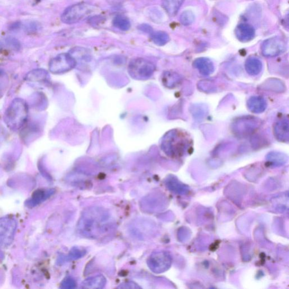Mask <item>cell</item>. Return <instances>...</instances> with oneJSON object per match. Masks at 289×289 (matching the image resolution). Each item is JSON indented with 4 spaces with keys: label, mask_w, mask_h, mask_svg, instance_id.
I'll use <instances>...</instances> for the list:
<instances>
[{
    "label": "cell",
    "mask_w": 289,
    "mask_h": 289,
    "mask_svg": "<svg viewBox=\"0 0 289 289\" xmlns=\"http://www.w3.org/2000/svg\"><path fill=\"white\" fill-rule=\"evenodd\" d=\"M110 213L100 207L86 209L78 221L77 230L82 237L96 239L109 232L114 227Z\"/></svg>",
    "instance_id": "1"
},
{
    "label": "cell",
    "mask_w": 289,
    "mask_h": 289,
    "mask_svg": "<svg viewBox=\"0 0 289 289\" xmlns=\"http://www.w3.org/2000/svg\"><path fill=\"white\" fill-rule=\"evenodd\" d=\"M191 140L187 134L179 130H173L165 136L163 148L168 154L178 156L187 151L191 147Z\"/></svg>",
    "instance_id": "2"
},
{
    "label": "cell",
    "mask_w": 289,
    "mask_h": 289,
    "mask_svg": "<svg viewBox=\"0 0 289 289\" xmlns=\"http://www.w3.org/2000/svg\"><path fill=\"white\" fill-rule=\"evenodd\" d=\"M93 7L89 4L80 3L69 6L61 15L62 22L66 24H73L80 21L91 14Z\"/></svg>",
    "instance_id": "3"
},
{
    "label": "cell",
    "mask_w": 289,
    "mask_h": 289,
    "mask_svg": "<svg viewBox=\"0 0 289 289\" xmlns=\"http://www.w3.org/2000/svg\"><path fill=\"white\" fill-rule=\"evenodd\" d=\"M17 222L12 217L0 218V247L10 246L14 238Z\"/></svg>",
    "instance_id": "4"
},
{
    "label": "cell",
    "mask_w": 289,
    "mask_h": 289,
    "mask_svg": "<svg viewBox=\"0 0 289 289\" xmlns=\"http://www.w3.org/2000/svg\"><path fill=\"white\" fill-rule=\"evenodd\" d=\"M27 107L23 101L14 102L6 114L8 125L14 128L21 126L27 117Z\"/></svg>",
    "instance_id": "5"
},
{
    "label": "cell",
    "mask_w": 289,
    "mask_h": 289,
    "mask_svg": "<svg viewBox=\"0 0 289 289\" xmlns=\"http://www.w3.org/2000/svg\"><path fill=\"white\" fill-rule=\"evenodd\" d=\"M286 41L276 37L264 41L262 47V53L266 57L279 56L286 51Z\"/></svg>",
    "instance_id": "6"
},
{
    "label": "cell",
    "mask_w": 289,
    "mask_h": 289,
    "mask_svg": "<svg viewBox=\"0 0 289 289\" xmlns=\"http://www.w3.org/2000/svg\"><path fill=\"white\" fill-rule=\"evenodd\" d=\"M260 125L258 119L246 117L234 122L233 130L234 133L238 135H248L257 130Z\"/></svg>",
    "instance_id": "7"
},
{
    "label": "cell",
    "mask_w": 289,
    "mask_h": 289,
    "mask_svg": "<svg viewBox=\"0 0 289 289\" xmlns=\"http://www.w3.org/2000/svg\"><path fill=\"white\" fill-rule=\"evenodd\" d=\"M169 258L163 252H156L148 258L147 264L148 268L155 273H160L166 270L169 266Z\"/></svg>",
    "instance_id": "8"
},
{
    "label": "cell",
    "mask_w": 289,
    "mask_h": 289,
    "mask_svg": "<svg viewBox=\"0 0 289 289\" xmlns=\"http://www.w3.org/2000/svg\"><path fill=\"white\" fill-rule=\"evenodd\" d=\"M75 61L68 54H61L52 60L50 64L53 72H63L72 68L75 65Z\"/></svg>",
    "instance_id": "9"
},
{
    "label": "cell",
    "mask_w": 289,
    "mask_h": 289,
    "mask_svg": "<svg viewBox=\"0 0 289 289\" xmlns=\"http://www.w3.org/2000/svg\"><path fill=\"white\" fill-rule=\"evenodd\" d=\"M54 193H55V190L52 189L37 190L33 193L30 199L27 201L26 205L30 208H34L48 199Z\"/></svg>",
    "instance_id": "10"
},
{
    "label": "cell",
    "mask_w": 289,
    "mask_h": 289,
    "mask_svg": "<svg viewBox=\"0 0 289 289\" xmlns=\"http://www.w3.org/2000/svg\"><path fill=\"white\" fill-rule=\"evenodd\" d=\"M275 137L279 142H288L289 139V122L288 118H283L275 124Z\"/></svg>",
    "instance_id": "11"
},
{
    "label": "cell",
    "mask_w": 289,
    "mask_h": 289,
    "mask_svg": "<svg viewBox=\"0 0 289 289\" xmlns=\"http://www.w3.org/2000/svg\"><path fill=\"white\" fill-rule=\"evenodd\" d=\"M235 34L239 41L242 42H247L254 38L255 30L254 28L248 24H241L237 27L235 30Z\"/></svg>",
    "instance_id": "12"
},
{
    "label": "cell",
    "mask_w": 289,
    "mask_h": 289,
    "mask_svg": "<svg viewBox=\"0 0 289 289\" xmlns=\"http://www.w3.org/2000/svg\"><path fill=\"white\" fill-rule=\"evenodd\" d=\"M193 65L202 75L208 76L214 72V64L207 58H200L197 59L194 62Z\"/></svg>",
    "instance_id": "13"
},
{
    "label": "cell",
    "mask_w": 289,
    "mask_h": 289,
    "mask_svg": "<svg viewBox=\"0 0 289 289\" xmlns=\"http://www.w3.org/2000/svg\"><path fill=\"white\" fill-rule=\"evenodd\" d=\"M247 105L251 112L255 114L264 112L266 110L267 106L265 99L259 96L251 97L247 101Z\"/></svg>",
    "instance_id": "14"
},
{
    "label": "cell",
    "mask_w": 289,
    "mask_h": 289,
    "mask_svg": "<svg viewBox=\"0 0 289 289\" xmlns=\"http://www.w3.org/2000/svg\"><path fill=\"white\" fill-rule=\"evenodd\" d=\"M106 279L104 276L97 275L86 279L82 283V288L84 289H98L105 287Z\"/></svg>",
    "instance_id": "15"
},
{
    "label": "cell",
    "mask_w": 289,
    "mask_h": 289,
    "mask_svg": "<svg viewBox=\"0 0 289 289\" xmlns=\"http://www.w3.org/2000/svg\"><path fill=\"white\" fill-rule=\"evenodd\" d=\"M245 69L250 75H257L262 70V62L257 58H249L246 62Z\"/></svg>",
    "instance_id": "16"
},
{
    "label": "cell",
    "mask_w": 289,
    "mask_h": 289,
    "mask_svg": "<svg viewBox=\"0 0 289 289\" xmlns=\"http://www.w3.org/2000/svg\"><path fill=\"white\" fill-rule=\"evenodd\" d=\"M184 0H162V5L167 13L174 16L178 12Z\"/></svg>",
    "instance_id": "17"
},
{
    "label": "cell",
    "mask_w": 289,
    "mask_h": 289,
    "mask_svg": "<svg viewBox=\"0 0 289 289\" xmlns=\"http://www.w3.org/2000/svg\"><path fill=\"white\" fill-rule=\"evenodd\" d=\"M113 25L119 30L126 31L130 30L131 23L130 20L126 16L118 15L113 20Z\"/></svg>",
    "instance_id": "18"
},
{
    "label": "cell",
    "mask_w": 289,
    "mask_h": 289,
    "mask_svg": "<svg viewBox=\"0 0 289 289\" xmlns=\"http://www.w3.org/2000/svg\"><path fill=\"white\" fill-rule=\"evenodd\" d=\"M151 38L153 42L159 46H162L168 42L170 38L166 32L163 31L152 32Z\"/></svg>",
    "instance_id": "19"
},
{
    "label": "cell",
    "mask_w": 289,
    "mask_h": 289,
    "mask_svg": "<svg viewBox=\"0 0 289 289\" xmlns=\"http://www.w3.org/2000/svg\"><path fill=\"white\" fill-rule=\"evenodd\" d=\"M267 158L271 162L280 163L286 162L287 156L282 152L273 151L268 154Z\"/></svg>",
    "instance_id": "20"
},
{
    "label": "cell",
    "mask_w": 289,
    "mask_h": 289,
    "mask_svg": "<svg viewBox=\"0 0 289 289\" xmlns=\"http://www.w3.org/2000/svg\"><path fill=\"white\" fill-rule=\"evenodd\" d=\"M195 16L192 11L186 10L180 16V22L184 26H189L195 20Z\"/></svg>",
    "instance_id": "21"
},
{
    "label": "cell",
    "mask_w": 289,
    "mask_h": 289,
    "mask_svg": "<svg viewBox=\"0 0 289 289\" xmlns=\"http://www.w3.org/2000/svg\"><path fill=\"white\" fill-rule=\"evenodd\" d=\"M86 251L84 249L74 247L70 251L68 258L70 260H77L84 257Z\"/></svg>",
    "instance_id": "22"
},
{
    "label": "cell",
    "mask_w": 289,
    "mask_h": 289,
    "mask_svg": "<svg viewBox=\"0 0 289 289\" xmlns=\"http://www.w3.org/2000/svg\"><path fill=\"white\" fill-rule=\"evenodd\" d=\"M76 286V282L72 278H67L63 281L61 284V288L63 289H73Z\"/></svg>",
    "instance_id": "23"
},
{
    "label": "cell",
    "mask_w": 289,
    "mask_h": 289,
    "mask_svg": "<svg viewBox=\"0 0 289 289\" xmlns=\"http://www.w3.org/2000/svg\"><path fill=\"white\" fill-rule=\"evenodd\" d=\"M43 72V70H35L31 72V75H29L28 77H30L31 80H39V76L41 77L43 76V75H44L42 73Z\"/></svg>",
    "instance_id": "24"
},
{
    "label": "cell",
    "mask_w": 289,
    "mask_h": 289,
    "mask_svg": "<svg viewBox=\"0 0 289 289\" xmlns=\"http://www.w3.org/2000/svg\"><path fill=\"white\" fill-rule=\"evenodd\" d=\"M118 288L121 289H140V287L138 284L133 282L125 283L121 285Z\"/></svg>",
    "instance_id": "25"
},
{
    "label": "cell",
    "mask_w": 289,
    "mask_h": 289,
    "mask_svg": "<svg viewBox=\"0 0 289 289\" xmlns=\"http://www.w3.org/2000/svg\"><path fill=\"white\" fill-rule=\"evenodd\" d=\"M140 30L145 32H152V28L146 24H143L140 27Z\"/></svg>",
    "instance_id": "26"
},
{
    "label": "cell",
    "mask_w": 289,
    "mask_h": 289,
    "mask_svg": "<svg viewBox=\"0 0 289 289\" xmlns=\"http://www.w3.org/2000/svg\"><path fill=\"white\" fill-rule=\"evenodd\" d=\"M111 3H117L123 1V0H108Z\"/></svg>",
    "instance_id": "27"
},
{
    "label": "cell",
    "mask_w": 289,
    "mask_h": 289,
    "mask_svg": "<svg viewBox=\"0 0 289 289\" xmlns=\"http://www.w3.org/2000/svg\"><path fill=\"white\" fill-rule=\"evenodd\" d=\"M4 258V254L3 252L0 250V262H1Z\"/></svg>",
    "instance_id": "28"
}]
</instances>
